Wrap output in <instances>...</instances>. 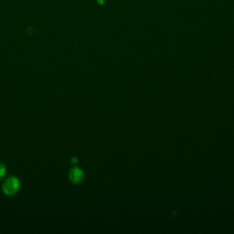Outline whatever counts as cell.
<instances>
[{
  "mask_svg": "<svg viewBox=\"0 0 234 234\" xmlns=\"http://www.w3.org/2000/svg\"><path fill=\"white\" fill-rule=\"evenodd\" d=\"M6 173V168L5 165L0 163V180L2 179L5 176Z\"/></svg>",
  "mask_w": 234,
  "mask_h": 234,
  "instance_id": "obj_3",
  "label": "cell"
},
{
  "mask_svg": "<svg viewBox=\"0 0 234 234\" xmlns=\"http://www.w3.org/2000/svg\"><path fill=\"white\" fill-rule=\"evenodd\" d=\"M98 4L101 6H104L105 4V0H97Z\"/></svg>",
  "mask_w": 234,
  "mask_h": 234,
  "instance_id": "obj_4",
  "label": "cell"
},
{
  "mask_svg": "<svg viewBox=\"0 0 234 234\" xmlns=\"http://www.w3.org/2000/svg\"><path fill=\"white\" fill-rule=\"evenodd\" d=\"M21 188L20 181L16 176H11L3 183L2 190L3 193L8 196H14L19 191Z\"/></svg>",
  "mask_w": 234,
  "mask_h": 234,
  "instance_id": "obj_1",
  "label": "cell"
},
{
  "mask_svg": "<svg viewBox=\"0 0 234 234\" xmlns=\"http://www.w3.org/2000/svg\"><path fill=\"white\" fill-rule=\"evenodd\" d=\"M84 175L79 168H73L70 172V179L74 183H80L82 181Z\"/></svg>",
  "mask_w": 234,
  "mask_h": 234,
  "instance_id": "obj_2",
  "label": "cell"
}]
</instances>
